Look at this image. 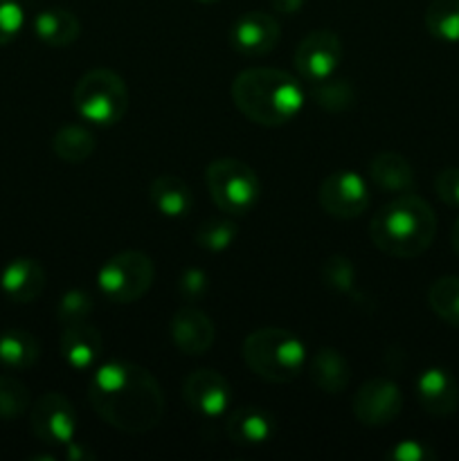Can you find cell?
I'll return each instance as SVG.
<instances>
[{
    "label": "cell",
    "instance_id": "obj_17",
    "mask_svg": "<svg viewBox=\"0 0 459 461\" xmlns=\"http://www.w3.org/2000/svg\"><path fill=\"white\" fill-rule=\"evenodd\" d=\"M61 356L76 372H88L94 367L104 351V338L97 327L88 322H76L63 329Z\"/></svg>",
    "mask_w": 459,
    "mask_h": 461
},
{
    "label": "cell",
    "instance_id": "obj_30",
    "mask_svg": "<svg viewBox=\"0 0 459 461\" xmlns=\"http://www.w3.org/2000/svg\"><path fill=\"white\" fill-rule=\"evenodd\" d=\"M93 311H94L93 295L86 291H79V288L68 291L66 295L58 300V306H57L58 322H61L63 327H70V324H76V322H88Z\"/></svg>",
    "mask_w": 459,
    "mask_h": 461
},
{
    "label": "cell",
    "instance_id": "obj_21",
    "mask_svg": "<svg viewBox=\"0 0 459 461\" xmlns=\"http://www.w3.org/2000/svg\"><path fill=\"white\" fill-rule=\"evenodd\" d=\"M148 201L160 214L169 216V219H180V216H187L194 207V194L183 178L165 174L153 178L151 187H148Z\"/></svg>",
    "mask_w": 459,
    "mask_h": 461
},
{
    "label": "cell",
    "instance_id": "obj_34",
    "mask_svg": "<svg viewBox=\"0 0 459 461\" xmlns=\"http://www.w3.org/2000/svg\"><path fill=\"white\" fill-rule=\"evenodd\" d=\"M178 293L183 300L194 302L198 297L205 295L207 291V275L198 268H187L183 270V275L178 277Z\"/></svg>",
    "mask_w": 459,
    "mask_h": 461
},
{
    "label": "cell",
    "instance_id": "obj_35",
    "mask_svg": "<svg viewBox=\"0 0 459 461\" xmlns=\"http://www.w3.org/2000/svg\"><path fill=\"white\" fill-rule=\"evenodd\" d=\"M385 457L394 461H428V459H435V453H432L426 444H421V441L405 439V441H399L394 448L387 450Z\"/></svg>",
    "mask_w": 459,
    "mask_h": 461
},
{
    "label": "cell",
    "instance_id": "obj_12",
    "mask_svg": "<svg viewBox=\"0 0 459 461\" xmlns=\"http://www.w3.org/2000/svg\"><path fill=\"white\" fill-rule=\"evenodd\" d=\"M282 39V27L270 14L246 12L230 27V45L243 57H266L277 48Z\"/></svg>",
    "mask_w": 459,
    "mask_h": 461
},
{
    "label": "cell",
    "instance_id": "obj_33",
    "mask_svg": "<svg viewBox=\"0 0 459 461\" xmlns=\"http://www.w3.org/2000/svg\"><path fill=\"white\" fill-rule=\"evenodd\" d=\"M435 192L446 205L459 210V169L450 167V169L439 171L435 178Z\"/></svg>",
    "mask_w": 459,
    "mask_h": 461
},
{
    "label": "cell",
    "instance_id": "obj_4",
    "mask_svg": "<svg viewBox=\"0 0 459 461\" xmlns=\"http://www.w3.org/2000/svg\"><path fill=\"white\" fill-rule=\"evenodd\" d=\"M241 354L255 376L282 385L295 381L306 365V347L295 333L268 327L252 331L243 340Z\"/></svg>",
    "mask_w": 459,
    "mask_h": 461
},
{
    "label": "cell",
    "instance_id": "obj_25",
    "mask_svg": "<svg viewBox=\"0 0 459 461\" xmlns=\"http://www.w3.org/2000/svg\"><path fill=\"white\" fill-rule=\"evenodd\" d=\"M426 30L444 43H459V0H432L426 9Z\"/></svg>",
    "mask_w": 459,
    "mask_h": 461
},
{
    "label": "cell",
    "instance_id": "obj_8",
    "mask_svg": "<svg viewBox=\"0 0 459 461\" xmlns=\"http://www.w3.org/2000/svg\"><path fill=\"white\" fill-rule=\"evenodd\" d=\"M32 432L45 446L72 444L76 432L75 405L58 392H45L30 410Z\"/></svg>",
    "mask_w": 459,
    "mask_h": 461
},
{
    "label": "cell",
    "instance_id": "obj_22",
    "mask_svg": "<svg viewBox=\"0 0 459 461\" xmlns=\"http://www.w3.org/2000/svg\"><path fill=\"white\" fill-rule=\"evenodd\" d=\"M34 34L50 48H68L81 34V23L70 9L50 7L36 14Z\"/></svg>",
    "mask_w": 459,
    "mask_h": 461
},
{
    "label": "cell",
    "instance_id": "obj_18",
    "mask_svg": "<svg viewBox=\"0 0 459 461\" xmlns=\"http://www.w3.org/2000/svg\"><path fill=\"white\" fill-rule=\"evenodd\" d=\"M0 288L16 304H30L39 300L45 288V270L34 259H14L0 273Z\"/></svg>",
    "mask_w": 459,
    "mask_h": 461
},
{
    "label": "cell",
    "instance_id": "obj_26",
    "mask_svg": "<svg viewBox=\"0 0 459 461\" xmlns=\"http://www.w3.org/2000/svg\"><path fill=\"white\" fill-rule=\"evenodd\" d=\"M428 304L435 311L439 320H444L450 327H459V277L448 275L432 282L428 291Z\"/></svg>",
    "mask_w": 459,
    "mask_h": 461
},
{
    "label": "cell",
    "instance_id": "obj_9",
    "mask_svg": "<svg viewBox=\"0 0 459 461\" xmlns=\"http://www.w3.org/2000/svg\"><path fill=\"white\" fill-rule=\"evenodd\" d=\"M342 61V41L331 30H313L300 41L292 63L309 84L328 79Z\"/></svg>",
    "mask_w": 459,
    "mask_h": 461
},
{
    "label": "cell",
    "instance_id": "obj_16",
    "mask_svg": "<svg viewBox=\"0 0 459 461\" xmlns=\"http://www.w3.org/2000/svg\"><path fill=\"white\" fill-rule=\"evenodd\" d=\"M277 423L268 410H261L256 405H246V408L234 410L225 423V432H228L230 441L234 446H264L273 439Z\"/></svg>",
    "mask_w": 459,
    "mask_h": 461
},
{
    "label": "cell",
    "instance_id": "obj_11",
    "mask_svg": "<svg viewBox=\"0 0 459 461\" xmlns=\"http://www.w3.org/2000/svg\"><path fill=\"white\" fill-rule=\"evenodd\" d=\"M403 410V394L399 385L387 378H372L363 383L354 396V414L363 426L385 428Z\"/></svg>",
    "mask_w": 459,
    "mask_h": 461
},
{
    "label": "cell",
    "instance_id": "obj_5",
    "mask_svg": "<svg viewBox=\"0 0 459 461\" xmlns=\"http://www.w3.org/2000/svg\"><path fill=\"white\" fill-rule=\"evenodd\" d=\"M72 104L84 120L97 126H112L126 115L129 90L120 75L108 68H94L76 81Z\"/></svg>",
    "mask_w": 459,
    "mask_h": 461
},
{
    "label": "cell",
    "instance_id": "obj_3",
    "mask_svg": "<svg viewBox=\"0 0 459 461\" xmlns=\"http://www.w3.org/2000/svg\"><path fill=\"white\" fill-rule=\"evenodd\" d=\"M435 210L410 192L382 205L369 225L374 246L396 259H414L423 255L435 241Z\"/></svg>",
    "mask_w": 459,
    "mask_h": 461
},
{
    "label": "cell",
    "instance_id": "obj_2",
    "mask_svg": "<svg viewBox=\"0 0 459 461\" xmlns=\"http://www.w3.org/2000/svg\"><path fill=\"white\" fill-rule=\"evenodd\" d=\"M230 93L243 117L268 129L288 124L304 106V90L300 81L291 72L277 68L243 70L232 81Z\"/></svg>",
    "mask_w": 459,
    "mask_h": 461
},
{
    "label": "cell",
    "instance_id": "obj_28",
    "mask_svg": "<svg viewBox=\"0 0 459 461\" xmlns=\"http://www.w3.org/2000/svg\"><path fill=\"white\" fill-rule=\"evenodd\" d=\"M30 410V392L18 378L0 374V419L22 417Z\"/></svg>",
    "mask_w": 459,
    "mask_h": 461
},
{
    "label": "cell",
    "instance_id": "obj_14",
    "mask_svg": "<svg viewBox=\"0 0 459 461\" xmlns=\"http://www.w3.org/2000/svg\"><path fill=\"white\" fill-rule=\"evenodd\" d=\"M171 340L184 356H202L214 345V322L196 306H183L169 324Z\"/></svg>",
    "mask_w": 459,
    "mask_h": 461
},
{
    "label": "cell",
    "instance_id": "obj_29",
    "mask_svg": "<svg viewBox=\"0 0 459 461\" xmlns=\"http://www.w3.org/2000/svg\"><path fill=\"white\" fill-rule=\"evenodd\" d=\"M313 99L318 102V106L331 113H340L354 106L356 93L346 81H336L328 77V79L313 84Z\"/></svg>",
    "mask_w": 459,
    "mask_h": 461
},
{
    "label": "cell",
    "instance_id": "obj_38",
    "mask_svg": "<svg viewBox=\"0 0 459 461\" xmlns=\"http://www.w3.org/2000/svg\"><path fill=\"white\" fill-rule=\"evenodd\" d=\"M196 3H202V5H216V3H220V0H196Z\"/></svg>",
    "mask_w": 459,
    "mask_h": 461
},
{
    "label": "cell",
    "instance_id": "obj_31",
    "mask_svg": "<svg viewBox=\"0 0 459 461\" xmlns=\"http://www.w3.org/2000/svg\"><path fill=\"white\" fill-rule=\"evenodd\" d=\"M322 282L338 293H349L356 282V268L346 257L333 255L322 266Z\"/></svg>",
    "mask_w": 459,
    "mask_h": 461
},
{
    "label": "cell",
    "instance_id": "obj_32",
    "mask_svg": "<svg viewBox=\"0 0 459 461\" xmlns=\"http://www.w3.org/2000/svg\"><path fill=\"white\" fill-rule=\"evenodd\" d=\"M25 14L18 0H0V45H7L21 34Z\"/></svg>",
    "mask_w": 459,
    "mask_h": 461
},
{
    "label": "cell",
    "instance_id": "obj_24",
    "mask_svg": "<svg viewBox=\"0 0 459 461\" xmlns=\"http://www.w3.org/2000/svg\"><path fill=\"white\" fill-rule=\"evenodd\" d=\"M94 147H97V140H94L93 131H88L86 126H63L52 138V151L57 153L58 160L70 162V165L88 160L94 153Z\"/></svg>",
    "mask_w": 459,
    "mask_h": 461
},
{
    "label": "cell",
    "instance_id": "obj_37",
    "mask_svg": "<svg viewBox=\"0 0 459 461\" xmlns=\"http://www.w3.org/2000/svg\"><path fill=\"white\" fill-rule=\"evenodd\" d=\"M450 243H453L454 255L459 257V216H457V221H454V225H453V232H450Z\"/></svg>",
    "mask_w": 459,
    "mask_h": 461
},
{
    "label": "cell",
    "instance_id": "obj_10",
    "mask_svg": "<svg viewBox=\"0 0 459 461\" xmlns=\"http://www.w3.org/2000/svg\"><path fill=\"white\" fill-rule=\"evenodd\" d=\"M318 201L327 214L349 221L363 214L369 205V187L354 171H333L320 183Z\"/></svg>",
    "mask_w": 459,
    "mask_h": 461
},
{
    "label": "cell",
    "instance_id": "obj_19",
    "mask_svg": "<svg viewBox=\"0 0 459 461\" xmlns=\"http://www.w3.org/2000/svg\"><path fill=\"white\" fill-rule=\"evenodd\" d=\"M309 374L313 385L318 390L327 392V394H340L351 381L349 363H346L340 351L331 349V347L315 351L309 363Z\"/></svg>",
    "mask_w": 459,
    "mask_h": 461
},
{
    "label": "cell",
    "instance_id": "obj_20",
    "mask_svg": "<svg viewBox=\"0 0 459 461\" xmlns=\"http://www.w3.org/2000/svg\"><path fill=\"white\" fill-rule=\"evenodd\" d=\"M369 176L381 192L408 194L414 189V169L400 153L385 151L369 162Z\"/></svg>",
    "mask_w": 459,
    "mask_h": 461
},
{
    "label": "cell",
    "instance_id": "obj_1",
    "mask_svg": "<svg viewBox=\"0 0 459 461\" xmlns=\"http://www.w3.org/2000/svg\"><path fill=\"white\" fill-rule=\"evenodd\" d=\"M88 401L108 426L126 435L151 432L165 417L160 383L147 367L129 360L99 365L90 376Z\"/></svg>",
    "mask_w": 459,
    "mask_h": 461
},
{
    "label": "cell",
    "instance_id": "obj_7",
    "mask_svg": "<svg viewBox=\"0 0 459 461\" xmlns=\"http://www.w3.org/2000/svg\"><path fill=\"white\" fill-rule=\"evenodd\" d=\"M156 277V266L144 252L126 250L111 257L97 273V286L115 304L142 300Z\"/></svg>",
    "mask_w": 459,
    "mask_h": 461
},
{
    "label": "cell",
    "instance_id": "obj_23",
    "mask_svg": "<svg viewBox=\"0 0 459 461\" xmlns=\"http://www.w3.org/2000/svg\"><path fill=\"white\" fill-rule=\"evenodd\" d=\"M40 358V347L32 333L21 329H9L0 333V367L30 369Z\"/></svg>",
    "mask_w": 459,
    "mask_h": 461
},
{
    "label": "cell",
    "instance_id": "obj_15",
    "mask_svg": "<svg viewBox=\"0 0 459 461\" xmlns=\"http://www.w3.org/2000/svg\"><path fill=\"white\" fill-rule=\"evenodd\" d=\"M417 396L421 408L432 417H450L459 408V385L446 369L430 367L417 378Z\"/></svg>",
    "mask_w": 459,
    "mask_h": 461
},
{
    "label": "cell",
    "instance_id": "obj_13",
    "mask_svg": "<svg viewBox=\"0 0 459 461\" xmlns=\"http://www.w3.org/2000/svg\"><path fill=\"white\" fill-rule=\"evenodd\" d=\"M183 396L184 403L194 412L207 419H216L228 412L230 403H232V387L225 381L223 374L214 372V369H196L184 381Z\"/></svg>",
    "mask_w": 459,
    "mask_h": 461
},
{
    "label": "cell",
    "instance_id": "obj_6",
    "mask_svg": "<svg viewBox=\"0 0 459 461\" xmlns=\"http://www.w3.org/2000/svg\"><path fill=\"white\" fill-rule=\"evenodd\" d=\"M205 185L220 212L243 216L259 203L261 180L248 162L237 158H219L205 169Z\"/></svg>",
    "mask_w": 459,
    "mask_h": 461
},
{
    "label": "cell",
    "instance_id": "obj_36",
    "mask_svg": "<svg viewBox=\"0 0 459 461\" xmlns=\"http://www.w3.org/2000/svg\"><path fill=\"white\" fill-rule=\"evenodd\" d=\"M273 7L282 14H295L304 7V0H273Z\"/></svg>",
    "mask_w": 459,
    "mask_h": 461
},
{
    "label": "cell",
    "instance_id": "obj_27",
    "mask_svg": "<svg viewBox=\"0 0 459 461\" xmlns=\"http://www.w3.org/2000/svg\"><path fill=\"white\" fill-rule=\"evenodd\" d=\"M238 228L237 223L228 219H207L196 230V246L205 252H223L237 241Z\"/></svg>",
    "mask_w": 459,
    "mask_h": 461
}]
</instances>
